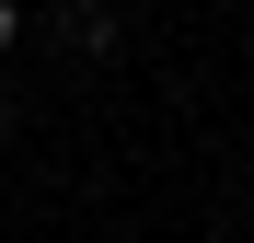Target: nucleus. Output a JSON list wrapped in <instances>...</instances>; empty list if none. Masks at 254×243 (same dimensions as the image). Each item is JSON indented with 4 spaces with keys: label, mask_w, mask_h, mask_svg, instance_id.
I'll use <instances>...</instances> for the list:
<instances>
[{
    "label": "nucleus",
    "mask_w": 254,
    "mask_h": 243,
    "mask_svg": "<svg viewBox=\"0 0 254 243\" xmlns=\"http://www.w3.org/2000/svg\"><path fill=\"white\" fill-rule=\"evenodd\" d=\"M12 35H23V12H12V0H0V47H12Z\"/></svg>",
    "instance_id": "nucleus-1"
}]
</instances>
